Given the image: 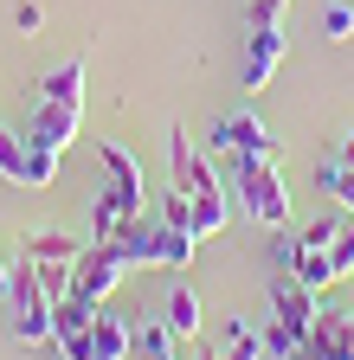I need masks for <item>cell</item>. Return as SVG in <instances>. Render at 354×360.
<instances>
[{
    "mask_svg": "<svg viewBox=\"0 0 354 360\" xmlns=\"http://www.w3.org/2000/svg\"><path fill=\"white\" fill-rule=\"evenodd\" d=\"M167 174H174V187H181V193H206V187H219V174L194 155V142H187L181 129L167 135Z\"/></svg>",
    "mask_w": 354,
    "mask_h": 360,
    "instance_id": "obj_10",
    "label": "cell"
},
{
    "mask_svg": "<svg viewBox=\"0 0 354 360\" xmlns=\"http://www.w3.org/2000/svg\"><path fill=\"white\" fill-rule=\"evenodd\" d=\"M341 167H354V135H348V142H341V155H335Z\"/></svg>",
    "mask_w": 354,
    "mask_h": 360,
    "instance_id": "obj_30",
    "label": "cell"
},
{
    "mask_svg": "<svg viewBox=\"0 0 354 360\" xmlns=\"http://www.w3.org/2000/svg\"><path fill=\"white\" fill-rule=\"evenodd\" d=\"M91 322H97V302H84V296L52 302V341H58V335H84Z\"/></svg>",
    "mask_w": 354,
    "mask_h": 360,
    "instance_id": "obj_16",
    "label": "cell"
},
{
    "mask_svg": "<svg viewBox=\"0 0 354 360\" xmlns=\"http://www.w3.org/2000/svg\"><path fill=\"white\" fill-rule=\"evenodd\" d=\"M226 219H232V200H226V180L206 193H194V238H213V232H226Z\"/></svg>",
    "mask_w": 354,
    "mask_h": 360,
    "instance_id": "obj_14",
    "label": "cell"
},
{
    "mask_svg": "<svg viewBox=\"0 0 354 360\" xmlns=\"http://www.w3.org/2000/svg\"><path fill=\"white\" fill-rule=\"evenodd\" d=\"M316 309H322V296L309 290L303 277H284L271 283V322H284V328H296V335H309V322H316Z\"/></svg>",
    "mask_w": 354,
    "mask_h": 360,
    "instance_id": "obj_6",
    "label": "cell"
},
{
    "mask_svg": "<svg viewBox=\"0 0 354 360\" xmlns=\"http://www.w3.org/2000/svg\"><path fill=\"white\" fill-rule=\"evenodd\" d=\"M129 347H136V328L97 309V322H91V360H129Z\"/></svg>",
    "mask_w": 354,
    "mask_h": 360,
    "instance_id": "obj_12",
    "label": "cell"
},
{
    "mask_svg": "<svg viewBox=\"0 0 354 360\" xmlns=\"http://www.w3.org/2000/svg\"><path fill=\"white\" fill-rule=\"evenodd\" d=\"M116 245H122V257L129 264H155V270H181L194 251H200V238L194 232H174V225H142V219H122L116 225Z\"/></svg>",
    "mask_w": 354,
    "mask_h": 360,
    "instance_id": "obj_2",
    "label": "cell"
},
{
    "mask_svg": "<svg viewBox=\"0 0 354 360\" xmlns=\"http://www.w3.org/2000/svg\"><path fill=\"white\" fill-rule=\"evenodd\" d=\"M309 341H316L322 360H354V315H341L335 302H322L316 322H309Z\"/></svg>",
    "mask_w": 354,
    "mask_h": 360,
    "instance_id": "obj_9",
    "label": "cell"
},
{
    "mask_svg": "<svg viewBox=\"0 0 354 360\" xmlns=\"http://www.w3.org/2000/svg\"><path fill=\"white\" fill-rule=\"evenodd\" d=\"M303 341H309V335H296V328L271 322V328H264V360H290V354H296Z\"/></svg>",
    "mask_w": 354,
    "mask_h": 360,
    "instance_id": "obj_23",
    "label": "cell"
},
{
    "mask_svg": "<svg viewBox=\"0 0 354 360\" xmlns=\"http://www.w3.org/2000/svg\"><path fill=\"white\" fill-rule=\"evenodd\" d=\"M129 270H136V264L122 257L116 238H91V245L77 251V264H71V296H84V302H97V309H103V296L122 290Z\"/></svg>",
    "mask_w": 354,
    "mask_h": 360,
    "instance_id": "obj_4",
    "label": "cell"
},
{
    "mask_svg": "<svg viewBox=\"0 0 354 360\" xmlns=\"http://www.w3.org/2000/svg\"><path fill=\"white\" fill-rule=\"evenodd\" d=\"M13 26H20V32H39V26H46V13H39V0H20V7H13Z\"/></svg>",
    "mask_w": 354,
    "mask_h": 360,
    "instance_id": "obj_27",
    "label": "cell"
},
{
    "mask_svg": "<svg viewBox=\"0 0 354 360\" xmlns=\"http://www.w3.org/2000/svg\"><path fill=\"white\" fill-rule=\"evenodd\" d=\"M322 32L341 45V39H354V7H341V0H329L322 7Z\"/></svg>",
    "mask_w": 354,
    "mask_h": 360,
    "instance_id": "obj_24",
    "label": "cell"
},
{
    "mask_svg": "<svg viewBox=\"0 0 354 360\" xmlns=\"http://www.w3.org/2000/svg\"><path fill=\"white\" fill-rule=\"evenodd\" d=\"M26 148H32L26 135L0 122V174H7V187H20V167H26Z\"/></svg>",
    "mask_w": 354,
    "mask_h": 360,
    "instance_id": "obj_20",
    "label": "cell"
},
{
    "mask_svg": "<svg viewBox=\"0 0 354 360\" xmlns=\"http://www.w3.org/2000/svg\"><path fill=\"white\" fill-rule=\"evenodd\" d=\"M20 187H58V148H26Z\"/></svg>",
    "mask_w": 354,
    "mask_h": 360,
    "instance_id": "obj_19",
    "label": "cell"
},
{
    "mask_svg": "<svg viewBox=\"0 0 354 360\" xmlns=\"http://www.w3.org/2000/svg\"><path fill=\"white\" fill-rule=\"evenodd\" d=\"M251 26H284V0H251Z\"/></svg>",
    "mask_w": 354,
    "mask_h": 360,
    "instance_id": "obj_26",
    "label": "cell"
},
{
    "mask_svg": "<svg viewBox=\"0 0 354 360\" xmlns=\"http://www.w3.org/2000/svg\"><path fill=\"white\" fill-rule=\"evenodd\" d=\"M136 347H142V360H181V335H174L167 322L136 328Z\"/></svg>",
    "mask_w": 354,
    "mask_h": 360,
    "instance_id": "obj_18",
    "label": "cell"
},
{
    "mask_svg": "<svg viewBox=\"0 0 354 360\" xmlns=\"http://www.w3.org/2000/svg\"><path fill=\"white\" fill-rule=\"evenodd\" d=\"M97 155H103V174H110V180H116V187H122V200H129V212H136V219H142V206H148V187H142V167H136V155H129L122 142H103Z\"/></svg>",
    "mask_w": 354,
    "mask_h": 360,
    "instance_id": "obj_11",
    "label": "cell"
},
{
    "mask_svg": "<svg viewBox=\"0 0 354 360\" xmlns=\"http://www.w3.org/2000/svg\"><path fill=\"white\" fill-rule=\"evenodd\" d=\"M226 174H232V187H239V206H245L258 225H284V219H290V187H284L277 161L226 155Z\"/></svg>",
    "mask_w": 354,
    "mask_h": 360,
    "instance_id": "obj_1",
    "label": "cell"
},
{
    "mask_svg": "<svg viewBox=\"0 0 354 360\" xmlns=\"http://www.w3.org/2000/svg\"><path fill=\"white\" fill-rule=\"evenodd\" d=\"M39 97H46V103H77V110H84V58L52 65L46 84H39Z\"/></svg>",
    "mask_w": 354,
    "mask_h": 360,
    "instance_id": "obj_13",
    "label": "cell"
},
{
    "mask_svg": "<svg viewBox=\"0 0 354 360\" xmlns=\"http://www.w3.org/2000/svg\"><path fill=\"white\" fill-rule=\"evenodd\" d=\"M284 264H290V277H303L309 290H335L348 270H354V225H341L329 245H296V238H284Z\"/></svg>",
    "mask_w": 354,
    "mask_h": 360,
    "instance_id": "obj_3",
    "label": "cell"
},
{
    "mask_svg": "<svg viewBox=\"0 0 354 360\" xmlns=\"http://www.w3.org/2000/svg\"><path fill=\"white\" fill-rule=\"evenodd\" d=\"M167 328L181 335V341L200 335V296L194 290H167Z\"/></svg>",
    "mask_w": 354,
    "mask_h": 360,
    "instance_id": "obj_17",
    "label": "cell"
},
{
    "mask_svg": "<svg viewBox=\"0 0 354 360\" xmlns=\"http://www.w3.org/2000/svg\"><path fill=\"white\" fill-rule=\"evenodd\" d=\"M13 296V251H0V302Z\"/></svg>",
    "mask_w": 354,
    "mask_h": 360,
    "instance_id": "obj_28",
    "label": "cell"
},
{
    "mask_svg": "<svg viewBox=\"0 0 354 360\" xmlns=\"http://www.w3.org/2000/svg\"><path fill=\"white\" fill-rule=\"evenodd\" d=\"M284 52H290L284 26H251V52H245V90H251V97H258V90H271Z\"/></svg>",
    "mask_w": 354,
    "mask_h": 360,
    "instance_id": "obj_7",
    "label": "cell"
},
{
    "mask_svg": "<svg viewBox=\"0 0 354 360\" xmlns=\"http://www.w3.org/2000/svg\"><path fill=\"white\" fill-rule=\"evenodd\" d=\"M91 245V238H71V232H32L20 251H32L39 264H77V251Z\"/></svg>",
    "mask_w": 354,
    "mask_h": 360,
    "instance_id": "obj_15",
    "label": "cell"
},
{
    "mask_svg": "<svg viewBox=\"0 0 354 360\" xmlns=\"http://www.w3.org/2000/svg\"><path fill=\"white\" fill-rule=\"evenodd\" d=\"M161 225H174V232H194V193L167 187V193H161Z\"/></svg>",
    "mask_w": 354,
    "mask_h": 360,
    "instance_id": "obj_21",
    "label": "cell"
},
{
    "mask_svg": "<svg viewBox=\"0 0 354 360\" xmlns=\"http://www.w3.org/2000/svg\"><path fill=\"white\" fill-rule=\"evenodd\" d=\"M213 148H219V155H258V161H277V155H284V142H277V135L264 129L251 110L219 116V129H213Z\"/></svg>",
    "mask_w": 354,
    "mask_h": 360,
    "instance_id": "obj_5",
    "label": "cell"
},
{
    "mask_svg": "<svg viewBox=\"0 0 354 360\" xmlns=\"http://www.w3.org/2000/svg\"><path fill=\"white\" fill-rule=\"evenodd\" d=\"M226 360H264V335H251L245 322H226Z\"/></svg>",
    "mask_w": 354,
    "mask_h": 360,
    "instance_id": "obj_22",
    "label": "cell"
},
{
    "mask_svg": "<svg viewBox=\"0 0 354 360\" xmlns=\"http://www.w3.org/2000/svg\"><path fill=\"white\" fill-rule=\"evenodd\" d=\"M32 264H39V257H32ZM39 283H46L52 302H65V296H71V264H39Z\"/></svg>",
    "mask_w": 354,
    "mask_h": 360,
    "instance_id": "obj_25",
    "label": "cell"
},
{
    "mask_svg": "<svg viewBox=\"0 0 354 360\" xmlns=\"http://www.w3.org/2000/svg\"><path fill=\"white\" fill-rule=\"evenodd\" d=\"M77 122H84L77 103H46V97H39V110H32V122H26V142H32V148H71Z\"/></svg>",
    "mask_w": 354,
    "mask_h": 360,
    "instance_id": "obj_8",
    "label": "cell"
},
{
    "mask_svg": "<svg viewBox=\"0 0 354 360\" xmlns=\"http://www.w3.org/2000/svg\"><path fill=\"white\" fill-rule=\"evenodd\" d=\"M290 360H322V354H316V341H303V347H296Z\"/></svg>",
    "mask_w": 354,
    "mask_h": 360,
    "instance_id": "obj_29",
    "label": "cell"
}]
</instances>
